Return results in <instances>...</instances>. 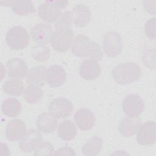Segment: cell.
<instances>
[{"instance_id": "obj_1", "label": "cell", "mask_w": 156, "mask_h": 156, "mask_svg": "<svg viewBox=\"0 0 156 156\" xmlns=\"http://www.w3.org/2000/svg\"><path fill=\"white\" fill-rule=\"evenodd\" d=\"M72 54L77 57L88 58L98 61L103 57L102 51L99 44L91 41L83 34L77 35L73 40L71 44Z\"/></svg>"}, {"instance_id": "obj_2", "label": "cell", "mask_w": 156, "mask_h": 156, "mask_svg": "<svg viewBox=\"0 0 156 156\" xmlns=\"http://www.w3.org/2000/svg\"><path fill=\"white\" fill-rule=\"evenodd\" d=\"M141 69L133 62H124L115 66L112 74L113 80L118 84L126 85L136 82L141 76Z\"/></svg>"}, {"instance_id": "obj_3", "label": "cell", "mask_w": 156, "mask_h": 156, "mask_svg": "<svg viewBox=\"0 0 156 156\" xmlns=\"http://www.w3.org/2000/svg\"><path fill=\"white\" fill-rule=\"evenodd\" d=\"M6 43L13 50L25 49L29 43V35L26 29L21 26L11 27L5 36Z\"/></svg>"}, {"instance_id": "obj_4", "label": "cell", "mask_w": 156, "mask_h": 156, "mask_svg": "<svg viewBox=\"0 0 156 156\" xmlns=\"http://www.w3.org/2000/svg\"><path fill=\"white\" fill-rule=\"evenodd\" d=\"M74 38L71 29H57L52 34L49 42L52 48L59 52H65L69 49Z\"/></svg>"}, {"instance_id": "obj_5", "label": "cell", "mask_w": 156, "mask_h": 156, "mask_svg": "<svg viewBox=\"0 0 156 156\" xmlns=\"http://www.w3.org/2000/svg\"><path fill=\"white\" fill-rule=\"evenodd\" d=\"M102 48L108 57H115L120 55L122 49V40L120 34L116 31L106 33L103 39Z\"/></svg>"}, {"instance_id": "obj_6", "label": "cell", "mask_w": 156, "mask_h": 156, "mask_svg": "<svg viewBox=\"0 0 156 156\" xmlns=\"http://www.w3.org/2000/svg\"><path fill=\"white\" fill-rule=\"evenodd\" d=\"M122 108L126 116L138 118L144 111L145 104L143 99L136 94H130L125 97Z\"/></svg>"}, {"instance_id": "obj_7", "label": "cell", "mask_w": 156, "mask_h": 156, "mask_svg": "<svg viewBox=\"0 0 156 156\" xmlns=\"http://www.w3.org/2000/svg\"><path fill=\"white\" fill-rule=\"evenodd\" d=\"M73 110L72 102L63 97L54 99L48 106V112L57 119L68 117L71 115Z\"/></svg>"}, {"instance_id": "obj_8", "label": "cell", "mask_w": 156, "mask_h": 156, "mask_svg": "<svg viewBox=\"0 0 156 156\" xmlns=\"http://www.w3.org/2000/svg\"><path fill=\"white\" fill-rule=\"evenodd\" d=\"M136 141L143 146L153 145L156 141V129L154 121L141 124L136 132Z\"/></svg>"}, {"instance_id": "obj_9", "label": "cell", "mask_w": 156, "mask_h": 156, "mask_svg": "<svg viewBox=\"0 0 156 156\" xmlns=\"http://www.w3.org/2000/svg\"><path fill=\"white\" fill-rule=\"evenodd\" d=\"M42 135L38 130L34 129L29 130L20 141L19 147L26 153L34 152L42 142Z\"/></svg>"}, {"instance_id": "obj_10", "label": "cell", "mask_w": 156, "mask_h": 156, "mask_svg": "<svg viewBox=\"0 0 156 156\" xmlns=\"http://www.w3.org/2000/svg\"><path fill=\"white\" fill-rule=\"evenodd\" d=\"M74 118L77 127L83 131L91 130L95 125V116L93 112L88 108L78 109L74 113Z\"/></svg>"}, {"instance_id": "obj_11", "label": "cell", "mask_w": 156, "mask_h": 156, "mask_svg": "<svg viewBox=\"0 0 156 156\" xmlns=\"http://www.w3.org/2000/svg\"><path fill=\"white\" fill-rule=\"evenodd\" d=\"M26 132V125L23 121L20 119H14L9 121L5 130L7 139L12 142L20 141Z\"/></svg>"}, {"instance_id": "obj_12", "label": "cell", "mask_w": 156, "mask_h": 156, "mask_svg": "<svg viewBox=\"0 0 156 156\" xmlns=\"http://www.w3.org/2000/svg\"><path fill=\"white\" fill-rule=\"evenodd\" d=\"M7 73L12 79H23L28 73V66L26 62L18 57L9 59L6 62Z\"/></svg>"}, {"instance_id": "obj_13", "label": "cell", "mask_w": 156, "mask_h": 156, "mask_svg": "<svg viewBox=\"0 0 156 156\" xmlns=\"http://www.w3.org/2000/svg\"><path fill=\"white\" fill-rule=\"evenodd\" d=\"M79 71L82 79L87 80H91L96 79L99 76L101 68L98 60L87 58L81 63Z\"/></svg>"}, {"instance_id": "obj_14", "label": "cell", "mask_w": 156, "mask_h": 156, "mask_svg": "<svg viewBox=\"0 0 156 156\" xmlns=\"http://www.w3.org/2000/svg\"><path fill=\"white\" fill-rule=\"evenodd\" d=\"M67 78L66 72L59 65H53L47 69L46 82L51 87L62 86Z\"/></svg>"}, {"instance_id": "obj_15", "label": "cell", "mask_w": 156, "mask_h": 156, "mask_svg": "<svg viewBox=\"0 0 156 156\" xmlns=\"http://www.w3.org/2000/svg\"><path fill=\"white\" fill-rule=\"evenodd\" d=\"M71 13L73 24L79 28L87 26L91 18L90 9L83 4H76L73 8Z\"/></svg>"}, {"instance_id": "obj_16", "label": "cell", "mask_w": 156, "mask_h": 156, "mask_svg": "<svg viewBox=\"0 0 156 156\" xmlns=\"http://www.w3.org/2000/svg\"><path fill=\"white\" fill-rule=\"evenodd\" d=\"M52 32L50 24L46 23H40L32 28L30 35L33 40L38 44H46L49 41Z\"/></svg>"}, {"instance_id": "obj_17", "label": "cell", "mask_w": 156, "mask_h": 156, "mask_svg": "<svg viewBox=\"0 0 156 156\" xmlns=\"http://www.w3.org/2000/svg\"><path fill=\"white\" fill-rule=\"evenodd\" d=\"M60 14V10L52 4L49 1H45L38 8L39 17L48 24L55 23Z\"/></svg>"}, {"instance_id": "obj_18", "label": "cell", "mask_w": 156, "mask_h": 156, "mask_svg": "<svg viewBox=\"0 0 156 156\" xmlns=\"http://www.w3.org/2000/svg\"><path fill=\"white\" fill-rule=\"evenodd\" d=\"M47 69L44 66L37 65L32 67L26 76V82L28 85L41 87L46 82Z\"/></svg>"}, {"instance_id": "obj_19", "label": "cell", "mask_w": 156, "mask_h": 156, "mask_svg": "<svg viewBox=\"0 0 156 156\" xmlns=\"http://www.w3.org/2000/svg\"><path fill=\"white\" fill-rule=\"evenodd\" d=\"M36 125L38 130L43 133L53 132L57 127V119L49 112L41 113L37 118Z\"/></svg>"}, {"instance_id": "obj_20", "label": "cell", "mask_w": 156, "mask_h": 156, "mask_svg": "<svg viewBox=\"0 0 156 156\" xmlns=\"http://www.w3.org/2000/svg\"><path fill=\"white\" fill-rule=\"evenodd\" d=\"M140 124V121L138 118L126 116L123 118L119 122L118 131L122 136L129 138L136 133Z\"/></svg>"}, {"instance_id": "obj_21", "label": "cell", "mask_w": 156, "mask_h": 156, "mask_svg": "<svg viewBox=\"0 0 156 156\" xmlns=\"http://www.w3.org/2000/svg\"><path fill=\"white\" fill-rule=\"evenodd\" d=\"M77 132L76 124L69 119L62 121L57 126V135L64 141H69L73 140L76 137Z\"/></svg>"}, {"instance_id": "obj_22", "label": "cell", "mask_w": 156, "mask_h": 156, "mask_svg": "<svg viewBox=\"0 0 156 156\" xmlns=\"http://www.w3.org/2000/svg\"><path fill=\"white\" fill-rule=\"evenodd\" d=\"M22 105L20 101L16 98L4 99L1 104V110L4 115L9 118L18 116L21 112Z\"/></svg>"}, {"instance_id": "obj_23", "label": "cell", "mask_w": 156, "mask_h": 156, "mask_svg": "<svg viewBox=\"0 0 156 156\" xmlns=\"http://www.w3.org/2000/svg\"><path fill=\"white\" fill-rule=\"evenodd\" d=\"M25 90L23 82L19 79H12L5 81L2 85L3 92L10 96H18L24 93Z\"/></svg>"}, {"instance_id": "obj_24", "label": "cell", "mask_w": 156, "mask_h": 156, "mask_svg": "<svg viewBox=\"0 0 156 156\" xmlns=\"http://www.w3.org/2000/svg\"><path fill=\"white\" fill-rule=\"evenodd\" d=\"M103 145L101 138L93 136L90 138L82 146V151L85 155L95 156L99 154Z\"/></svg>"}, {"instance_id": "obj_25", "label": "cell", "mask_w": 156, "mask_h": 156, "mask_svg": "<svg viewBox=\"0 0 156 156\" xmlns=\"http://www.w3.org/2000/svg\"><path fill=\"white\" fill-rule=\"evenodd\" d=\"M11 7L13 12L20 16L28 15L35 12L32 2L28 0L12 1Z\"/></svg>"}, {"instance_id": "obj_26", "label": "cell", "mask_w": 156, "mask_h": 156, "mask_svg": "<svg viewBox=\"0 0 156 156\" xmlns=\"http://www.w3.org/2000/svg\"><path fill=\"white\" fill-rule=\"evenodd\" d=\"M43 94L42 89L39 87L28 85L23 93L24 99L26 102L30 104H34L39 102Z\"/></svg>"}, {"instance_id": "obj_27", "label": "cell", "mask_w": 156, "mask_h": 156, "mask_svg": "<svg viewBox=\"0 0 156 156\" xmlns=\"http://www.w3.org/2000/svg\"><path fill=\"white\" fill-rule=\"evenodd\" d=\"M31 54L34 60L40 62L47 61L51 55V51L46 44H38L32 48Z\"/></svg>"}, {"instance_id": "obj_28", "label": "cell", "mask_w": 156, "mask_h": 156, "mask_svg": "<svg viewBox=\"0 0 156 156\" xmlns=\"http://www.w3.org/2000/svg\"><path fill=\"white\" fill-rule=\"evenodd\" d=\"M73 23L72 13L70 11L61 13L55 22V29H71Z\"/></svg>"}, {"instance_id": "obj_29", "label": "cell", "mask_w": 156, "mask_h": 156, "mask_svg": "<svg viewBox=\"0 0 156 156\" xmlns=\"http://www.w3.org/2000/svg\"><path fill=\"white\" fill-rule=\"evenodd\" d=\"M55 150L53 146L48 142H41L40 144L34 151V155L37 156L54 155H55Z\"/></svg>"}, {"instance_id": "obj_30", "label": "cell", "mask_w": 156, "mask_h": 156, "mask_svg": "<svg viewBox=\"0 0 156 156\" xmlns=\"http://www.w3.org/2000/svg\"><path fill=\"white\" fill-rule=\"evenodd\" d=\"M144 65L149 69H155V49H147L145 50L142 56Z\"/></svg>"}, {"instance_id": "obj_31", "label": "cell", "mask_w": 156, "mask_h": 156, "mask_svg": "<svg viewBox=\"0 0 156 156\" xmlns=\"http://www.w3.org/2000/svg\"><path fill=\"white\" fill-rule=\"evenodd\" d=\"M155 18H150L144 25V32L146 35L150 39H155Z\"/></svg>"}, {"instance_id": "obj_32", "label": "cell", "mask_w": 156, "mask_h": 156, "mask_svg": "<svg viewBox=\"0 0 156 156\" xmlns=\"http://www.w3.org/2000/svg\"><path fill=\"white\" fill-rule=\"evenodd\" d=\"M155 1H144L143 6L146 11L152 15L155 14Z\"/></svg>"}, {"instance_id": "obj_33", "label": "cell", "mask_w": 156, "mask_h": 156, "mask_svg": "<svg viewBox=\"0 0 156 156\" xmlns=\"http://www.w3.org/2000/svg\"><path fill=\"white\" fill-rule=\"evenodd\" d=\"M55 155H76V154L73 149L69 147H62L57 149Z\"/></svg>"}, {"instance_id": "obj_34", "label": "cell", "mask_w": 156, "mask_h": 156, "mask_svg": "<svg viewBox=\"0 0 156 156\" xmlns=\"http://www.w3.org/2000/svg\"><path fill=\"white\" fill-rule=\"evenodd\" d=\"M50 2L55 6L57 8L60 10L62 9H64L68 5V1H49Z\"/></svg>"}]
</instances>
